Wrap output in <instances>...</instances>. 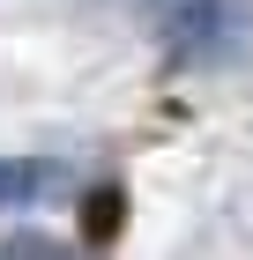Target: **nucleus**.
Masks as SVG:
<instances>
[{
	"label": "nucleus",
	"instance_id": "7ed1b4c3",
	"mask_svg": "<svg viewBox=\"0 0 253 260\" xmlns=\"http://www.w3.org/2000/svg\"><path fill=\"white\" fill-rule=\"evenodd\" d=\"M119 231H127V186H90L82 193V245H112Z\"/></svg>",
	"mask_w": 253,
	"mask_h": 260
},
{
	"label": "nucleus",
	"instance_id": "20e7f679",
	"mask_svg": "<svg viewBox=\"0 0 253 260\" xmlns=\"http://www.w3.org/2000/svg\"><path fill=\"white\" fill-rule=\"evenodd\" d=\"M0 253L8 260H52V253H67V238H52V231H8V238H0Z\"/></svg>",
	"mask_w": 253,
	"mask_h": 260
},
{
	"label": "nucleus",
	"instance_id": "f03ea898",
	"mask_svg": "<svg viewBox=\"0 0 253 260\" xmlns=\"http://www.w3.org/2000/svg\"><path fill=\"white\" fill-rule=\"evenodd\" d=\"M60 186H67L60 156H0V208H38Z\"/></svg>",
	"mask_w": 253,
	"mask_h": 260
},
{
	"label": "nucleus",
	"instance_id": "39448f33",
	"mask_svg": "<svg viewBox=\"0 0 253 260\" xmlns=\"http://www.w3.org/2000/svg\"><path fill=\"white\" fill-rule=\"evenodd\" d=\"M90 8H112V15H149V22H164L172 8H186V0H90Z\"/></svg>",
	"mask_w": 253,
	"mask_h": 260
},
{
	"label": "nucleus",
	"instance_id": "f257e3e1",
	"mask_svg": "<svg viewBox=\"0 0 253 260\" xmlns=\"http://www.w3.org/2000/svg\"><path fill=\"white\" fill-rule=\"evenodd\" d=\"M253 45V8L246 0H186L164 15V52L172 67H231Z\"/></svg>",
	"mask_w": 253,
	"mask_h": 260
}]
</instances>
